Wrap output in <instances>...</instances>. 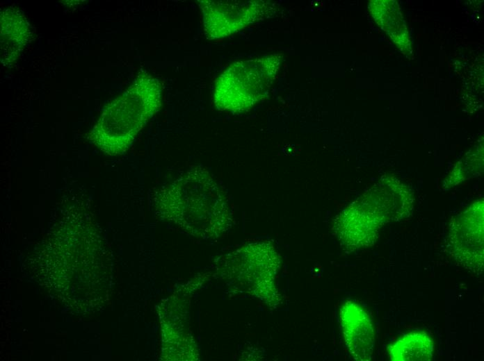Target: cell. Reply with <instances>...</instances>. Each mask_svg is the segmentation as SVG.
I'll return each instance as SVG.
<instances>
[{
	"label": "cell",
	"mask_w": 484,
	"mask_h": 361,
	"mask_svg": "<svg viewBox=\"0 0 484 361\" xmlns=\"http://www.w3.org/2000/svg\"><path fill=\"white\" fill-rule=\"evenodd\" d=\"M154 192L160 213L189 233L207 237L219 234L227 226L225 191L203 166L190 167Z\"/></svg>",
	"instance_id": "1"
},
{
	"label": "cell",
	"mask_w": 484,
	"mask_h": 361,
	"mask_svg": "<svg viewBox=\"0 0 484 361\" xmlns=\"http://www.w3.org/2000/svg\"><path fill=\"white\" fill-rule=\"evenodd\" d=\"M161 105L159 81L139 73L126 91L105 107L90 132L91 141L107 155L124 153Z\"/></svg>",
	"instance_id": "2"
},
{
	"label": "cell",
	"mask_w": 484,
	"mask_h": 361,
	"mask_svg": "<svg viewBox=\"0 0 484 361\" xmlns=\"http://www.w3.org/2000/svg\"><path fill=\"white\" fill-rule=\"evenodd\" d=\"M280 66L275 56L238 61L216 80L213 102L216 108L231 113L249 110L268 94Z\"/></svg>",
	"instance_id": "3"
},
{
	"label": "cell",
	"mask_w": 484,
	"mask_h": 361,
	"mask_svg": "<svg viewBox=\"0 0 484 361\" xmlns=\"http://www.w3.org/2000/svg\"><path fill=\"white\" fill-rule=\"evenodd\" d=\"M401 219L372 187L340 213L334 226L342 245L355 250L371 245L385 223Z\"/></svg>",
	"instance_id": "4"
},
{
	"label": "cell",
	"mask_w": 484,
	"mask_h": 361,
	"mask_svg": "<svg viewBox=\"0 0 484 361\" xmlns=\"http://www.w3.org/2000/svg\"><path fill=\"white\" fill-rule=\"evenodd\" d=\"M207 39L229 36L263 19L272 10L266 1L197 0Z\"/></svg>",
	"instance_id": "5"
},
{
	"label": "cell",
	"mask_w": 484,
	"mask_h": 361,
	"mask_svg": "<svg viewBox=\"0 0 484 361\" xmlns=\"http://www.w3.org/2000/svg\"><path fill=\"white\" fill-rule=\"evenodd\" d=\"M446 246L455 261L475 274L483 271V200L474 202L450 225Z\"/></svg>",
	"instance_id": "6"
},
{
	"label": "cell",
	"mask_w": 484,
	"mask_h": 361,
	"mask_svg": "<svg viewBox=\"0 0 484 361\" xmlns=\"http://www.w3.org/2000/svg\"><path fill=\"white\" fill-rule=\"evenodd\" d=\"M342 332L352 357L360 361L371 360L375 346V332L368 313L357 303L348 301L340 310Z\"/></svg>",
	"instance_id": "7"
},
{
	"label": "cell",
	"mask_w": 484,
	"mask_h": 361,
	"mask_svg": "<svg viewBox=\"0 0 484 361\" xmlns=\"http://www.w3.org/2000/svg\"><path fill=\"white\" fill-rule=\"evenodd\" d=\"M31 36L26 17L14 8H8L1 14V61L8 65L15 61Z\"/></svg>",
	"instance_id": "8"
},
{
	"label": "cell",
	"mask_w": 484,
	"mask_h": 361,
	"mask_svg": "<svg viewBox=\"0 0 484 361\" xmlns=\"http://www.w3.org/2000/svg\"><path fill=\"white\" fill-rule=\"evenodd\" d=\"M387 351L393 361H428L433 358L434 344L426 332H412L391 344Z\"/></svg>",
	"instance_id": "9"
}]
</instances>
